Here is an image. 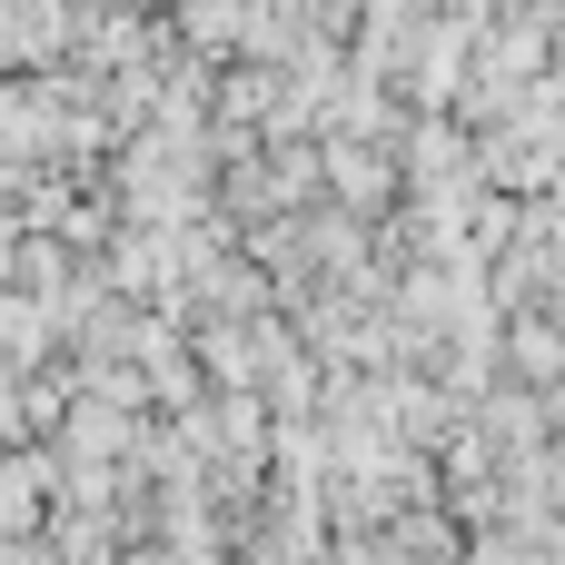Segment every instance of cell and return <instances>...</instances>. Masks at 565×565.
I'll list each match as a JSON object with an SVG mask.
<instances>
[{"instance_id":"2","label":"cell","mask_w":565,"mask_h":565,"mask_svg":"<svg viewBox=\"0 0 565 565\" xmlns=\"http://www.w3.org/2000/svg\"><path fill=\"white\" fill-rule=\"evenodd\" d=\"M507 348H516V367H526L536 387H556V377H565V328H546V318H516Z\"/></svg>"},{"instance_id":"1","label":"cell","mask_w":565,"mask_h":565,"mask_svg":"<svg viewBox=\"0 0 565 565\" xmlns=\"http://www.w3.org/2000/svg\"><path fill=\"white\" fill-rule=\"evenodd\" d=\"M40 487H50V457H0V536L40 516Z\"/></svg>"}]
</instances>
